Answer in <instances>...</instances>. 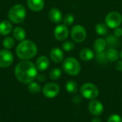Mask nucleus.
I'll use <instances>...</instances> for the list:
<instances>
[{"label": "nucleus", "mask_w": 122, "mask_h": 122, "mask_svg": "<svg viewBox=\"0 0 122 122\" xmlns=\"http://www.w3.org/2000/svg\"><path fill=\"white\" fill-rule=\"evenodd\" d=\"M69 29L67 26L64 24L58 25L54 31L55 38L59 41H64L67 39L69 36Z\"/></svg>", "instance_id": "obj_10"}, {"label": "nucleus", "mask_w": 122, "mask_h": 122, "mask_svg": "<svg viewBox=\"0 0 122 122\" xmlns=\"http://www.w3.org/2000/svg\"><path fill=\"white\" fill-rule=\"evenodd\" d=\"M92 122H102V121H101V119H100L99 118L95 117V118H94V119L92 120Z\"/></svg>", "instance_id": "obj_34"}, {"label": "nucleus", "mask_w": 122, "mask_h": 122, "mask_svg": "<svg viewBox=\"0 0 122 122\" xmlns=\"http://www.w3.org/2000/svg\"><path fill=\"white\" fill-rule=\"evenodd\" d=\"M105 54H106L108 61H113V62L117 61L119 58V54L117 51V50L115 49L114 48L109 49Z\"/></svg>", "instance_id": "obj_19"}, {"label": "nucleus", "mask_w": 122, "mask_h": 122, "mask_svg": "<svg viewBox=\"0 0 122 122\" xmlns=\"http://www.w3.org/2000/svg\"><path fill=\"white\" fill-rule=\"evenodd\" d=\"M116 69L119 71H122V61H118L116 64Z\"/></svg>", "instance_id": "obj_33"}, {"label": "nucleus", "mask_w": 122, "mask_h": 122, "mask_svg": "<svg viewBox=\"0 0 122 122\" xmlns=\"http://www.w3.org/2000/svg\"><path fill=\"white\" fill-rule=\"evenodd\" d=\"M120 55H121V57H122V52H121V54H120Z\"/></svg>", "instance_id": "obj_35"}, {"label": "nucleus", "mask_w": 122, "mask_h": 122, "mask_svg": "<svg viewBox=\"0 0 122 122\" xmlns=\"http://www.w3.org/2000/svg\"><path fill=\"white\" fill-rule=\"evenodd\" d=\"M26 9L21 4H16L13 6L8 13L9 20L14 24L21 23L26 17Z\"/></svg>", "instance_id": "obj_3"}, {"label": "nucleus", "mask_w": 122, "mask_h": 122, "mask_svg": "<svg viewBox=\"0 0 122 122\" xmlns=\"http://www.w3.org/2000/svg\"><path fill=\"white\" fill-rule=\"evenodd\" d=\"M89 110L94 116H99L103 113L104 107L102 104L97 100H92L89 104Z\"/></svg>", "instance_id": "obj_11"}, {"label": "nucleus", "mask_w": 122, "mask_h": 122, "mask_svg": "<svg viewBox=\"0 0 122 122\" xmlns=\"http://www.w3.org/2000/svg\"><path fill=\"white\" fill-rule=\"evenodd\" d=\"M50 57L55 63H60L64 59V53L59 48H54L50 51Z\"/></svg>", "instance_id": "obj_12"}, {"label": "nucleus", "mask_w": 122, "mask_h": 122, "mask_svg": "<svg viewBox=\"0 0 122 122\" xmlns=\"http://www.w3.org/2000/svg\"><path fill=\"white\" fill-rule=\"evenodd\" d=\"M96 32L101 36L106 35L108 32V26L106 24L99 23L96 26Z\"/></svg>", "instance_id": "obj_22"}, {"label": "nucleus", "mask_w": 122, "mask_h": 122, "mask_svg": "<svg viewBox=\"0 0 122 122\" xmlns=\"http://www.w3.org/2000/svg\"><path fill=\"white\" fill-rule=\"evenodd\" d=\"M62 47H63V49L66 51H72L74 47H75V44L71 42V41H65L63 45H62Z\"/></svg>", "instance_id": "obj_29"}, {"label": "nucleus", "mask_w": 122, "mask_h": 122, "mask_svg": "<svg viewBox=\"0 0 122 122\" xmlns=\"http://www.w3.org/2000/svg\"><path fill=\"white\" fill-rule=\"evenodd\" d=\"M66 89L69 93L75 94L78 90V85L74 81H69L66 84Z\"/></svg>", "instance_id": "obj_21"}, {"label": "nucleus", "mask_w": 122, "mask_h": 122, "mask_svg": "<svg viewBox=\"0 0 122 122\" xmlns=\"http://www.w3.org/2000/svg\"><path fill=\"white\" fill-rule=\"evenodd\" d=\"M13 36L16 41H22L25 40L26 31L21 27H16L13 30Z\"/></svg>", "instance_id": "obj_18"}, {"label": "nucleus", "mask_w": 122, "mask_h": 122, "mask_svg": "<svg viewBox=\"0 0 122 122\" xmlns=\"http://www.w3.org/2000/svg\"><path fill=\"white\" fill-rule=\"evenodd\" d=\"M62 67L64 71L71 76H76L81 71V65L79 62L73 57L66 58L63 63Z\"/></svg>", "instance_id": "obj_4"}, {"label": "nucleus", "mask_w": 122, "mask_h": 122, "mask_svg": "<svg viewBox=\"0 0 122 122\" xmlns=\"http://www.w3.org/2000/svg\"><path fill=\"white\" fill-rule=\"evenodd\" d=\"M97 61L100 64H104L107 62L108 59L107 58L106 54L102 52V53H97V56H96Z\"/></svg>", "instance_id": "obj_27"}, {"label": "nucleus", "mask_w": 122, "mask_h": 122, "mask_svg": "<svg viewBox=\"0 0 122 122\" xmlns=\"http://www.w3.org/2000/svg\"><path fill=\"white\" fill-rule=\"evenodd\" d=\"M63 21H64V25H66V26H70V25H71L74 22V16L72 14H67L64 17Z\"/></svg>", "instance_id": "obj_28"}, {"label": "nucleus", "mask_w": 122, "mask_h": 122, "mask_svg": "<svg viewBox=\"0 0 122 122\" xmlns=\"http://www.w3.org/2000/svg\"><path fill=\"white\" fill-rule=\"evenodd\" d=\"M80 58L85 61H90L94 58V52L92 50H91L90 49L88 48H85L84 49H82L80 52Z\"/></svg>", "instance_id": "obj_20"}, {"label": "nucleus", "mask_w": 122, "mask_h": 122, "mask_svg": "<svg viewBox=\"0 0 122 122\" xmlns=\"http://www.w3.org/2000/svg\"><path fill=\"white\" fill-rule=\"evenodd\" d=\"M14 61L12 53L8 49H4L0 51V67L6 68L11 65Z\"/></svg>", "instance_id": "obj_8"}, {"label": "nucleus", "mask_w": 122, "mask_h": 122, "mask_svg": "<svg viewBox=\"0 0 122 122\" xmlns=\"http://www.w3.org/2000/svg\"><path fill=\"white\" fill-rule=\"evenodd\" d=\"M107 41L102 38H99L94 43V48L97 53H102L107 48Z\"/></svg>", "instance_id": "obj_16"}, {"label": "nucleus", "mask_w": 122, "mask_h": 122, "mask_svg": "<svg viewBox=\"0 0 122 122\" xmlns=\"http://www.w3.org/2000/svg\"><path fill=\"white\" fill-rule=\"evenodd\" d=\"M17 56L22 60H29L36 56L37 46L31 40L25 39L20 42L16 49Z\"/></svg>", "instance_id": "obj_2"}, {"label": "nucleus", "mask_w": 122, "mask_h": 122, "mask_svg": "<svg viewBox=\"0 0 122 122\" xmlns=\"http://www.w3.org/2000/svg\"><path fill=\"white\" fill-rule=\"evenodd\" d=\"M14 74L16 78L23 84H29L34 81L37 76V68L28 60L20 61L15 67Z\"/></svg>", "instance_id": "obj_1"}, {"label": "nucleus", "mask_w": 122, "mask_h": 122, "mask_svg": "<svg viewBox=\"0 0 122 122\" xmlns=\"http://www.w3.org/2000/svg\"><path fill=\"white\" fill-rule=\"evenodd\" d=\"M36 79L40 82H44L46 80V76L44 74H37Z\"/></svg>", "instance_id": "obj_32"}, {"label": "nucleus", "mask_w": 122, "mask_h": 122, "mask_svg": "<svg viewBox=\"0 0 122 122\" xmlns=\"http://www.w3.org/2000/svg\"><path fill=\"white\" fill-rule=\"evenodd\" d=\"M107 44H108L110 46H112V48L117 46L119 45V39L116 36H113V35H109L107 37L106 39Z\"/></svg>", "instance_id": "obj_24"}, {"label": "nucleus", "mask_w": 122, "mask_h": 122, "mask_svg": "<svg viewBox=\"0 0 122 122\" xmlns=\"http://www.w3.org/2000/svg\"><path fill=\"white\" fill-rule=\"evenodd\" d=\"M27 5L34 11H39L44 6V0H27Z\"/></svg>", "instance_id": "obj_14"}, {"label": "nucleus", "mask_w": 122, "mask_h": 122, "mask_svg": "<svg viewBox=\"0 0 122 122\" xmlns=\"http://www.w3.org/2000/svg\"><path fill=\"white\" fill-rule=\"evenodd\" d=\"M28 90L30 93L31 94H37L40 92L41 90V86L40 85L34 81H32L28 85Z\"/></svg>", "instance_id": "obj_23"}, {"label": "nucleus", "mask_w": 122, "mask_h": 122, "mask_svg": "<svg viewBox=\"0 0 122 122\" xmlns=\"http://www.w3.org/2000/svg\"><path fill=\"white\" fill-rule=\"evenodd\" d=\"M98 87L92 83H85L81 87L82 96L87 99H94L99 95Z\"/></svg>", "instance_id": "obj_5"}, {"label": "nucleus", "mask_w": 122, "mask_h": 122, "mask_svg": "<svg viewBox=\"0 0 122 122\" xmlns=\"http://www.w3.org/2000/svg\"><path fill=\"white\" fill-rule=\"evenodd\" d=\"M71 36L75 42H82L85 40L86 37V29L84 26L81 25H76L71 29Z\"/></svg>", "instance_id": "obj_7"}, {"label": "nucleus", "mask_w": 122, "mask_h": 122, "mask_svg": "<svg viewBox=\"0 0 122 122\" xmlns=\"http://www.w3.org/2000/svg\"><path fill=\"white\" fill-rule=\"evenodd\" d=\"M49 18L52 22L58 24L62 20V14L59 9L53 8L49 12Z\"/></svg>", "instance_id": "obj_13"}, {"label": "nucleus", "mask_w": 122, "mask_h": 122, "mask_svg": "<svg viewBox=\"0 0 122 122\" xmlns=\"http://www.w3.org/2000/svg\"><path fill=\"white\" fill-rule=\"evenodd\" d=\"M114 35L117 37H120L122 36V28H120L119 26L114 29Z\"/></svg>", "instance_id": "obj_31"}, {"label": "nucleus", "mask_w": 122, "mask_h": 122, "mask_svg": "<svg viewBox=\"0 0 122 122\" xmlns=\"http://www.w3.org/2000/svg\"><path fill=\"white\" fill-rule=\"evenodd\" d=\"M107 122H122V119L118 114H113L109 117Z\"/></svg>", "instance_id": "obj_30"}, {"label": "nucleus", "mask_w": 122, "mask_h": 122, "mask_svg": "<svg viewBox=\"0 0 122 122\" xmlns=\"http://www.w3.org/2000/svg\"><path fill=\"white\" fill-rule=\"evenodd\" d=\"M14 44H15L14 39L11 36H6L3 40V46L4 48L7 49L12 48L14 46Z\"/></svg>", "instance_id": "obj_25"}, {"label": "nucleus", "mask_w": 122, "mask_h": 122, "mask_svg": "<svg viewBox=\"0 0 122 122\" xmlns=\"http://www.w3.org/2000/svg\"><path fill=\"white\" fill-rule=\"evenodd\" d=\"M43 94L47 98H54L56 97L60 91L59 86L55 83H48L43 88Z\"/></svg>", "instance_id": "obj_9"}, {"label": "nucleus", "mask_w": 122, "mask_h": 122, "mask_svg": "<svg viewBox=\"0 0 122 122\" xmlns=\"http://www.w3.org/2000/svg\"><path fill=\"white\" fill-rule=\"evenodd\" d=\"M122 23V14L117 11H112L109 13L105 18V24L112 29L119 27Z\"/></svg>", "instance_id": "obj_6"}, {"label": "nucleus", "mask_w": 122, "mask_h": 122, "mask_svg": "<svg viewBox=\"0 0 122 122\" xmlns=\"http://www.w3.org/2000/svg\"><path fill=\"white\" fill-rule=\"evenodd\" d=\"M61 71L59 68H54L49 72V77L52 80H57L61 77Z\"/></svg>", "instance_id": "obj_26"}, {"label": "nucleus", "mask_w": 122, "mask_h": 122, "mask_svg": "<svg viewBox=\"0 0 122 122\" xmlns=\"http://www.w3.org/2000/svg\"><path fill=\"white\" fill-rule=\"evenodd\" d=\"M49 66V60L46 56H41L37 59L36 66L38 70L41 71H45L46 69H48Z\"/></svg>", "instance_id": "obj_15"}, {"label": "nucleus", "mask_w": 122, "mask_h": 122, "mask_svg": "<svg viewBox=\"0 0 122 122\" xmlns=\"http://www.w3.org/2000/svg\"><path fill=\"white\" fill-rule=\"evenodd\" d=\"M12 31V24L9 21H2L0 23V34L8 35Z\"/></svg>", "instance_id": "obj_17"}]
</instances>
